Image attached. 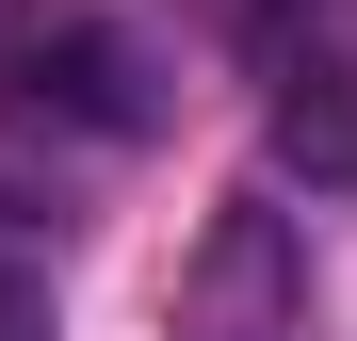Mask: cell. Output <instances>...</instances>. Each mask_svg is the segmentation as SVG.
I'll list each match as a JSON object with an SVG mask.
<instances>
[{"instance_id": "277c9868", "label": "cell", "mask_w": 357, "mask_h": 341, "mask_svg": "<svg viewBox=\"0 0 357 341\" xmlns=\"http://www.w3.org/2000/svg\"><path fill=\"white\" fill-rule=\"evenodd\" d=\"M33 325H49V227L0 211V341H33Z\"/></svg>"}, {"instance_id": "7a4b0ae2", "label": "cell", "mask_w": 357, "mask_h": 341, "mask_svg": "<svg viewBox=\"0 0 357 341\" xmlns=\"http://www.w3.org/2000/svg\"><path fill=\"white\" fill-rule=\"evenodd\" d=\"M0 114H33V130H146V114H162V66H146L130 17L49 0V17L0 33Z\"/></svg>"}, {"instance_id": "6da1fadb", "label": "cell", "mask_w": 357, "mask_h": 341, "mask_svg": "<svg viewBox=\"0 0 357 341\" xmlns=\"http://www.w3.org/2000/svg\"><path fill=\"white\" fill-rule=\"evenodd\" d=\"M178 341H309L325 325V276H309V227H292L276 195H227L195 227V260H178Z\"/></svg>"}, {"instance_id": "3957f363", "label": "cell", "mask_w": 357, "mask_h": 341, "mask_svg": "<svg viewBox=\"0 0 357 341\" xmlns=\"http://www.w3.org/2000/svg\"><path fill=\"white\" fill-rule=\"evenodd\" d=\"M276 146L325 162V179H357V49H341V33L276 49Z\"/></svg>"}]
</instances>
